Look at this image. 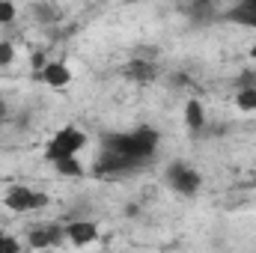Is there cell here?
Masks as SVG:
<instances>
[{
  "label": "cell",
  "mask_w": 256,
  "mask_h": 253,
  "mask_svg": "<svg viewBox=\"0 0 256 253\" xmlns=\"http://www.w3.org/2000/svg\"><path fill=\"white\" fill-rule=\"evenodd\" d=\"M158 131L149 126H140L134 128V131H126V134H110L108 140H104V149H110V152H116V155H126L131 161H137L140 167L155 155V149H158Z\"/></svg>",
  "instance_id": "6da1fadb"
},
{
  "label": "cell",
  "mask_w": 256,
  "mask_h": 253,
  "mask_svg": "<svg viewBox=\"0 0 256 253\" xmlns=\"http://www.w3.org/2000/svg\"><path fill=\"white\" fill-rule=\"evenodd\" d=\"M84 146H86V134L74 126H66L51 137V143L45 149V161H54L60 155H78Z\"/></svg>",
  "instance_id": "7a4b0ae2"
},
{
  "label": "cell",
  "mask_w": 256,
  "mask_h": 253,
  "mask_svg": "<svg viewBox=\"0 0 256 253\" xmlns=\"http://www.w3.org/2000/svg\"><path fill=\"white\" fill-rule=\"evenodd\" d=\"M164 182L176 190V194H182V196H194L200 190V185H202V176L194 167H188L185 161H173V164H167Z\"/></svg>",
  "instance_id": "3957f363"
},
{
  "label": "cell",
  "mask_w": 256,
  "mask_h": 253,
  "mask_svg": "<svg viewBox=\"0 0 256 253\" xmlns=\"http://www.w3.org/2000/svg\"><path fill=\"white\" fill-rule=\"evenodd\" d=\"M3 202H6L12 212H18V214H21V212H33V208L48 206V194L33 190V188H24V185H12V188L6 190Z\"/></svg>",
  "instance_id": "277c9868"
},
{
  "label": "cell",
  "mask_w": 256,
  "mask_h": 253,
  "mask_svg": "<svg viewBox=\"0 0 256 253\" xmlns=\"http://www.w3.org/2000/svg\"><path fill=\"white\" fill-rule=\"evenodd\" d=\"M137 167H140L137 161H131L126 155H116V152L104 149V152L98 155V161H96V176H120V173H131V170H137Z\"/></svg>",
  "instance_id": "5b68a950"
},
{
  "label": "cell",
  "mask_w": 256,
  "mask_h": 253,
  "mask_svg": "<svg viewBox=\"0 0 256 253\" xmlns=\"http://www.w3.org/2000/svg\"><path fill=\"white\" fill-rule=\"evenodd\" d=\"M224 18H226V21H232V24L254 27V30H256V0H238L232 9H226V12H224Z\"/></svg>",
  "instance_id": "8992f818"
},
{
  "label": "cell",
  "mask_w": 256,
  "mask_h": 253,
  "mask_svg": "<svg viewBox=\"0 0 256 253\" xmlns=\"http://www.w3.org/2000/svg\"><path fill=\"white\" fill-rule=\"evenodd\" d=\"M66 236H68L72 244H92L98 238V226L92 220H72L66 226Z\"/></svg>",
  "instance_id": "52a82bcc"
},
{
  "label": "cell",
  "mask_w": 256,
  "mask_h": 253,
  "mask_svg": "<svg viewBox=\"0 0 256 253\" xmlns=\"http://www.w3.org/2000/svg\"><path fill=\"white\" fill-rule=\"evenodd\" d=\"M182 9H185V15L191 18L194 24H208L218 15V3L214 0H188Z\"/></svg>",
  "instance_id": "ba28073f"
},
{
  "label": "cell",
  "mask_w": 256,
  "mask_h": 253,
  "mask_svg": "<svg viewBox=\"0 0 256 253\" xmlns=\"http://www.w3.org/2000/svg\"><path fill=\"white\" fill-rule=\"evenodd\" d=\"M63 232H66V226H57V224L36 226V230H30V244L33 248H54V244H60Z\"/></svg>",
  "instance_id": "9c48e42d"
},
{
  "label": "cell",
  "mask_w": 256,
  "mask_h": 253,
  "mask_svg": "<svg viewBox=\"0 0 256 253\" xmlns=\"http://www.w3.org/2000/svg\"><path fill=\"white\" fill-rule=\"evenodd\" d=\"M39 78H42L48 86L63 90V86H68V80H72V72H68V66L66 63H45L42 66V72H39Z\"/></svg>",
  "instance_id": "30bf717a"
},
{
  "label": "cell",
  "mask_w": 256,
  "mask_h": 253,
  "mask_svg": "<svg viewBox=\"0 0 256 253\" xmlns=\"http://www.w3.org/2000/svg\"><path fill=\"white\" fill-rule=\"evenodd\" d=\"M60 176H68V179H80L84 176V167H80V161L74 158V155H60V158H54V161H48Z\"/></svg>",
  "instance_id": "8fae6325"
},
{
  "label": "cell",
  "mask_w": 256,
  "mask_h": 253,
  "mask_svg": "<svg viewBox=\"0 0 256 253\" xmlns=\"http://www.w3.org/2000/svg\"><path fill=\"white\" fill-rule=\"evenodd\" d=\"M126 78L140 80V84H149V80L155 78V66L146 63V60H131V63L126 66Z\"/></svg>",
  "instance_id": "7c38bea8"
},
{
  "label": "cell",
  "mask_w": 256,
  "mask_h": 253,
  "mask_svg": "<svg viewBox=\"0 0 256 253\" xmlns=\"http://www.w3.org/2000/svg\"><path fill=\"white\" fill-rule=\"evenodd\" d=\"M185 122H188L191 131H202V126H206V114H202V104L196 98H191L185 104Z\"/></svg>",
  "instance_id": "4fadbf2b"
},
{
  "label": "cell",
  "mask_w": 256,
  "mask_h": 253,
  "mask_svg": "<svg viewBox=\"0 0 256 253\" xmlns=\"http://www.w3.org/2000/svg\"><path fill=\"white\" fill-rule=\"evenodd\" d=\"M30 12H33V15H36V21H42V24L60 21V9H57V6H51V3H36V6H30Z\"/></svg>",
  "instance_id": "5bb4252c"
},
{
  "label": "cell",
  "mask_w": 256,
  "mask_h": 253,
  "mask_svg": "<svg viewBox=\"0 0 256 253\" xmlns=\"http://www.w3.org/2000/svg\"><path fill=\"white\" fill-rule=\"evenodd\" d=\"M238 110H256V86H242L236 96Z\"/></svg>",
  "instance_id": "9a60e30c"
},
{
  "label": "cell",
  "mask_w": 256,
  "mask_h": 253,
  "mask_svg": "<svg viewBox=\"0 0 256 253\" xmlns=\"http://www.w3.org/2000/svg\"><path fill=\"white\" fill-rule=\"evenodd\" d=\"M12 21H15V3L0 0V24H12Z\"/></svg>",
  "instance_id": "2e32d148"
},
{
  "label": "cell",
  "mask_w": 256,
  "mask_h": 253,
  "mask_svg": "<svg viewBox=\"0 0 256 253\" xmlns=\"http://www.w3.org/2000/svg\"><path fill=\"white\" fill-rule=\"evenodd\" d=\"M15 60V48H12V42L9 39H0V66H9Z\"/></svg>",
  "instance_id": "e0dca14e"
},
{
  "label": "cell",
  "mask_w": 256,
  "mask_h": 253,
  "mask_svg": "<svg viewBox=\"0 0 256 253\" xmlns=\"http://www.w3.org/2000/svg\"><path fill=\"white\" fill-rule=\"evenodd\" d=\"M15 250H18V242L0 232V253H15Z\"/></svg>",
  "instance_id": "ac0fdd59"
},
{
  "label": "cell",
  "mask_w": 256,
  "mask_h": 253,
  "mask_svg": "<svg viewBox=\"0 0 256 253\" xmlns=\"http://www.w3.org/2000/svg\"><path fill=\"white\" fill-rule=\"evenodd\" d=\"M242 86H256V72H244L242 74Z\"/></svg>",
  "instance_id": "d6986e66"
},
{
  "label": "cell",
  "mask_w": 256,
  "mask_h": 253,
  "mask_svg": "<svg viewBox=\"0 0 256 253\" xmlns=\"http://www.w3.org/2000/svg\"><path fill=\"white\" fill-rule=\"evenodd\" d=\"M30 63L36 66V68H42V66H45V54H33V60H30Z\"/></svg>",
  "instance_id": "ffe728a7"
},
{
  "label": "cell",
  "mask_w": 256,
  "mask_h": 253,
  "mask_svg": "<svg viewBox=\"0 0 256 253\" xmlns=\"http://www.w3.org/2000/svg\"><path fill=\"white\" fill-rule=\"evenodd\" d=\"M6 114H9V108H6V102H3V98H0V122H3V120H6Z\"/></svg>",
  "instance_id": "44dd1931"
},
{
  "label": "cell",
  "mask_w": 256,
  "mask_h": 253,
  "mask_svg": "<svg viewBox=\"0 0 256 253\" xmlns=\"http://www.w3.org/2000/svg\"><path fill=\"white\" fill-rule=\"evenodd\" d=\"M248 54H250V60H256V45H250V51H248Z\"/></svg>",
  "instance_id": "7402d4cb"
},
{
  "label": "cell",
  "mask_w": 256,
  "mask_h": 253,
  "mask_svg": "<svg viewBox=\"0 0 256 253\" xmlns=\"http://www.w3.org/2000/svg\"><path fill=\"white\" fill-rule=\"evenodd\" d=\"M254 185H256V182H254Z\"/></svg>",
  "instance_id": "603a6c76"
}]
</instances>
